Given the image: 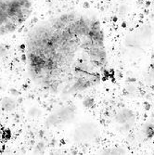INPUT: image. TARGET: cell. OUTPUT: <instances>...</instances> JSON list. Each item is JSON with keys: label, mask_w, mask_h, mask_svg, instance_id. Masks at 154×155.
I'll list each match as a JSON object with an SVG mask.
<instances>
[{"label": "cell", "mask_w": 154, "mask_h": 155, "mask_svg": "<svg viewBox=\"0 0 154 155\" xmlns=\"http://www.w3.org/2000/svg\"><path fill=\"white\" fill-rule=\"evenodd\" d=\"M2 105H3V109L6 110H12V106H14V102L12 101H9L8 100V98H6V100L3 101L2 102Z\"/></svg>", "instance_id": "cell-3"}, {"label": "cell", "mask_w": 154, "mask_h": 155, "mask_svg": "<svg viewBox=\"0 0 154 155\" xmlns=\"http://www.w3.org/2000/svg\"><path fill=\"white\" fill-rule=\"evenodd\" d=\"M31 12V0H0V36L15 32Z\"/></svg>", "instance_id": "cell-2"}, {"label": "cell", "mask_w": 154, "mask_h": 155, "mask_svg": "<svg viewBox=\"0 0 154 155\" xmlns=\"http://www.w3.org/2000/svg\"><path fill=\"white\" fill-rule=\"evenodd\" d=\"M152 70H153V73H154V61H152Z\"/></svg>", "instance_id": "cell-4"}, {"label": "cell", "mask_w": 154, "mask_h": 155, "mask_svg": "<svg viewBox=\"0 0 154 155\" xmlns=\"http://www.w3.org/2000/svg\"><path fill=\"white\" fill-rule=\"evenodd\" d=\"M31 76L55 94L74 95L99 84L108 64L104 34L96 17L70 11L41 22L27 40Z\"/></svg>", "instance_id": "cell-1"}]
</instances>
